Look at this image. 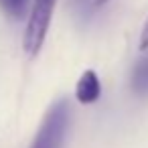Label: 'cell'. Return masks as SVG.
I'll use <instances>...</instances> for the list:
<instances>
[{"mask_svg": "<svg viewBox=\"0 0 148 148\" xmlns=\"http://www.w3.org/2000/svg\"><path fill=\"white\" fill-rule=\"evenodd\" d=\"M69 120H71L69 103L65 99H59L57 103H53L49 108L31 148H63Z\"/></svg>", "mask_w": 148, "mask_h": 148, "instance_id": "obj_1", "label": "cell"}, {"mask_svg": "<svg viewBox=\"0 0 148 148\" xmlns=\"http://www.w3.org/2000/svg\"><path fill=\"white\" fill-rule=\"evenodd\" d=\"M55 2L57 0H33L29 23H27V31H25V51L31 57L37 55L41 51L43 43H45Z\"/></svg>", "mask_w": 148, "mask_h": 148, "instance_id": "obj_2", "label": "cell"}, {"mask_svg": "<svg viewBox=\"0 0 148 148\" xmlns=\"http://www.w3.org/2000/svg\"><path fill=\"white\" fill-rule=\"evenodd\" d=\"M101 95V83L95 75V71L87 69L81 73L77 85H75V97L79 103H95Z\"/></svg>", "mask_w": 148, "mask_h": 148, "instance_id": "obj_3", "label": "cell"}, {"mask_svg": "<svg viewBox=\"0 0 148 148\" xmlns=\"http://www.w3.org/2000/svg\"><path fill=\"white\" fill-rule=\"evenodd\" d=\"M130 85L138 95H148V55L142 57L134 69H132V77H130Z\"/></svg>", "mask_w": 148, "mask_h": 148, "instance_id": "obj_4", "label": "cell"}, {"mask_svg": "<svg viewBox=\"0 0 148 148\" xmlns=\"http://www.w3.org/2000/svg\"><path fill=\"white\" fill-rule=\"evenodd\" d=\"M29 0H0V10L10 18H21L27 10Z\"/></svg>", "mask_w": 148, "mask_h": 148, "instance_id": "obj_5", "label": "cell"}, {"mask_svg": "<svg viewBox=\"0 0 148 148\" xmlns=\"http://www.w3.org/2000/svg\"><path fill=\"white\" fill-rule=\"evenodd\" d=\"M106 0H73V6L81 16H91L103 6Z\"/></svg>", "mask_w": 148, "mask_h": 148, "instance_id": "obj_6", "label": "cell"}, {"mask_svg": "<svg viewBox=\"0 0 148 148\" xmlns=\"http://www.w3.org/2000/svg\"><path fill=\"white\" fill-rule=\"evenodd\" d=\"M140 49H142V51H148V18H146V23H144L142 35H140Z\"/></svg>", "mask_w": 148, "mask_h": 148, "instance_id": "obj_7", "label": "cell"}]
</instances>
